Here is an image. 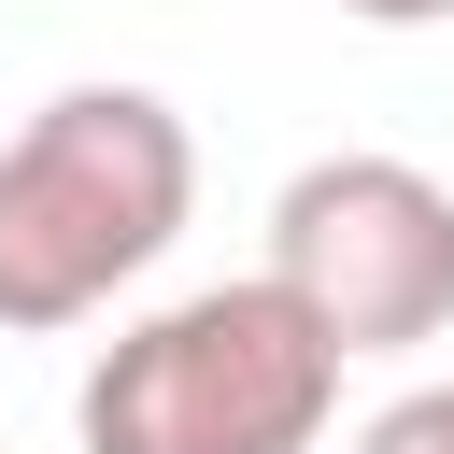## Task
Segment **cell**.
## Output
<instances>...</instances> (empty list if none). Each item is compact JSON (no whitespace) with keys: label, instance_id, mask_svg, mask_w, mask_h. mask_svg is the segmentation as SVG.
Wrapping results in <instances>:
<instances>
[{"label":"cell","instance_id":"3","mask_svg":"<svg viewBox=\"0 0 454 454\" xmlns=\"http://www.w3.org/2000/svg\"><path fill=\"white\" fill-rule=\"evenodd\" d=\"M326 355H411L454 326V184L411 156H312L270 199V270Z\"/></svg>","mask_w":454,"mask_h":454},{"label":"cell","instance_id":"4","mask_svg":"<svg viewBox=\"0 0 454 454\" xmlns=\"http://www.w3.org/2000/svg\"><path fill=\"white\" fill-rule=\"evenodd\" d=\"M355 454H454V383H411L397 411H369Z\"/></svg>","mask_w":454,"mask_h":454},{"label":"cell","instance_id":"2","mask_svg":"<svg viewBox=\"0 0 454 454\" xmlns=\"http://www.w3.org/2000/svg\"><path fill=\"white\" fill-rule=\"evenodd\" d=\"M326 411H340V355L284 284H199L142 312L71 397L85 454H312Z\"/></svg>","mask_w":454,"mask_h":454},{"label":"cell","instance_id":"5","mask_svg":"<svg viewBox=\"0 0 454 454\" xmlns=\"http://www.w3.org/2000/svg\"><path fill=\"white\" fill-rule=\"evenodd\" d=\"M340 14H369V28H440L454 0H340Z\"/></svg>","mask_w":454,"mask_h":454},{"label":"cell","instance_id":"1","mask_svg":"<svg viewBox=\"0 0 454 454\" xmlns=\"http://www.w3.org/2000/svg\"><path fill=\"white\" fill-rule=\"evenodd\" d=\"M199 213V142L156 85H57L0 142V326H85Z\"/></svg>","mask_w":454,"mask_h":454}]
</instances>
